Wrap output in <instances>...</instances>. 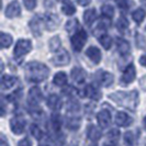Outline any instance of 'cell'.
I'll return each mask as SVG.
<instances>
[{"label":"cell","mask_w":146,"mask_h":146,"mask_svg":"<svg viewBox=\"0 0 146 146\" xmlns=\"http://www.w3.org/2000/svg\"><path fill=\"white\" fill-rule=\"evenodd\" d=\"M111 100H113L117 106L123 107L125 109H129L134 111L139 104V94L136 90L123 92V91H117L114 94H111L109 96Z\"/></svg>","instance_id":"obj_1"},{"label":"cell","mask_w":146,"mask_h":146,"mask_svg":"<svg viewBox=\"0 0 146 146\" xmlns=\"http://www.w3.org/2000/svg\"><path fill=\"white\" fill-rule=\"evenodd\" d=\"M50 75V69L40 62H30L25 66V78L32 82H41Z\"/></svg>","instance_id":"obj_2"},{"label":"cell","mask_w":146,"mask_h":146,"mask_svg":"<svg viewBox=\"0 0 146 146\" xmlns=\"http://www.w3.org/2000/svg\"><path fill=\"white\" fill-rule=\"evenodd\" d=\"M87 41V33L84 29H79L75 31L73 36L70 37V43H72V47L75 52H80L81 48L84 47V45L86 44Z\"/></svg>","instance_id":"obj_3"},{"label":"cell","mask_w":146,"mask_h":146,"mask_svg":"<svg viewBox=\"0 0 146 146\" xmlns=\"http://www.w3.org/2000/svg\"><path fill=\"white\" fill-rule=\"evenodd\" d=\"M32 50V43L30 40H24L21 38L18 41V43L15 44V51H13V55L17 59L24 56L25 54H28L30 51Z\"/></svg>","instance_id":"obj_4"},{"label":"cell","mask_w":146,"mask_h":146,"mask_svg":"<svg viewBox=\"0 0 146 146\" xmlns=\"http://www.w3.org/2000/svg\"><path fill=\"white\" fill-rule=\"evenodd\" d=\"M27 126V121L22 117H15L10 120V127L15 134H22Z\"/></svg>","instance_id":"obj_5"},{"label":"cell","mask_w":146,"mask_h":146,"mask_svg":"<svg viewBox=\"0 0 146 146\" xmlns=\"http://www.w3.org/2000/svg\"><path fill=\"white\" fill-rule=\"evenodd\" d=\"M70 60V56L68 54V52L66 50H60L57 52L53 57H52L51 62L53 63V65L55 66H64L67 65Z\"/></svg>","instance_id":"obj_6"},{"label":"cell","mask_w":146,"mask_h":146,"mask_svg":"<svg viewBox=\"0 0 146 146\" xmlns=\"http://www.w3.org/2000/svg\"><path fill=\"white\" fill-rule=\"evenodd\" d=\"M42 91L38 87H33L30 89L29 95H28V103L31 107H36L42 100Z\"/></svg>","instance_id":"obj_7"},{"label":"cell","mask_w":146,"mask_h":146,"mask_svg":"<svg viewBox=\"0 0 146 146\" xmlns=\"http://www.w3.org/2000/svg\"><path fill=\"white\" fill-rule=\"evenodd\" d=\"M44 27L48 31H53V30L57 29L59 25V18L56 15L53 13H46L43 17Z\"/></svg>","instance_id":"obj_8"},{"label":"cell","mask_w":146,"mask_h":146,"mask_svg":"<svg viewBox=\"0 0 146 146\" xmlns=\"http://www.w3.org/2000/svg\"><path fill=\"white\" fill-rule=\"evenodd\" d=\"M136 76V72H135V67L133 64H130L123 72V75L121 77V82L122 86H127L129 84H131L132 81L135 79Z\"/></svg>","instance_id":"obj_9"},{"label":"cell","mask_w":146,"mask_h":146,"mask_svg":"<svg viewBox=\"0 0 146 146\" xmlns=\"http://www.w3.org/2000/svg\"><path fill=\"white\" fill-rule=\"evenodd\" d=\"M29 25H30L31 31H32V33H33V35H35V36H41V34H42V27L44 25L43 18L41 19L38 15L34 17V18L30 21Z\"/></svg>","instance_id":"obj_10"},{"label":"cell","mask_w":146,"mask_h":146,"mask_svg":"<svg viewBox=\"0 0 146 146\" xmlns=\"http://www.w3.org/2000/svg\"><path fill=\"white\" fill-rule=\"evenodd\" d=\"M97 81L103 87H110L114 81V77L109 72H99L97 75Z\"/></svg>","instance_id":"obj_11"},{"label":"cell","mask_w":146,"mask_h":146,"mask_svg":"<svg viewBox=\"0 0 146 146\" xmlns=\"http://www.w3.org/2000/svg\"><path fill=\"white\" fill-rule=\"evenodd\" d=\"M97 120H98V123L99 125L102 127V129H106L108 127L111 123V113L108 110H101L98 112L97 114Z\"/></svg>","instance_id":"obj_12"},{"label":"cell","mask_w":146,"mask_h":146,"mask_svg":"<svg viewBox=\"0 0 146 146\" xmlns=\"http://www.w3.org/2000/svg\"><path fill=\"white\" fill-rule=\"evenodd\" d=\"M47 107L53 111H58L63 107V101L59 98V96L53 94L47 98Z\"/></svg>","instance_id":"obj_13"},{"label":"cell","mask_w":146,"mask_h":146,"mask_svg":"<svg viewBox=\"0 0 146 146\" xmlns=\"http://www.w3.org/2000/svg\"><path fill=\"white\" fill-rule=\"evenodd\" d=\"M5 13H6V17H8V18H17V17H19L20 13H21L20 5L17 1L9 3L8 7L6 8V12Z\"/></svg>","instance_id":"obj_14"},{"label":"cell","mask_w":146,"mask_h":146,"mask_svg":"<svg viewBox=\"0 0 146 146\" xmlns=\"http://www.w3.org/2000/svg\"><path fill=\"white\" fill-rule=\"evenodd\" d=\"M86 55L88 56V58L91 62H94L95 64H99L101 60V52L98 47L96 46H90L88 47L86 51Z\"/></svg>","instance_id":"obj_15"},{"label":"cell","mask_w":146,"mask_h":146,"mask_svg":"<svg viewBox=\"0 0 146 146\" xmlns=\"http://www.w3.org/2000/svg\"><path fill=\"white\" fill-rule=\"evenodd\" d=\"M132 122H133V120H132V117L129 115V114H126L125 112H117V115H115V123H117L119 126H129V125L132 124Z\"/></svg>","instance_id":"obj_16"},{"label":"cell","mask_w":146,"mask_h":146,"mask_svg":"<svg viewBox=\"0 0 146 146\" xmlns=\"http://www.w3.org/2000/svg\"><path fill=\"white\" fill-rule=\"evenodd\" d=\"M18 82V78L11 75H3L1 77V89L2 90H7L15 86Z\"/></svg>","instance_id":"obj_17"},{"label":"cell","mask_w":146,"mask_h":146,"mask_svg":"<svg viewBox=\"0 0 146 146\" xmlns=\"http://www.w3.org/2000/svg\"><path fill=\"white\" fill-rule=\"evenodd\" d=\"M117 47L119 53L122 55V56H126L130 54V43L124 40V38H121V37H117Z\"/></svg>","instance_id":"obj_18"},{"label":"cell","mask_w":146,"mask_h":146,"mask_svg":"<svg viewBox=\"0 0 146 146\" xmlns=\"http://www.w3.org/2000/svg\"><path fill=\"white\" fill-rule=\"evenodd\" d=\"M87 137L92 142H97L101 137V131L94 124H90L87 127Z\"/></svg>","instance_id":"obj_19"},{"label":"cell","mask_w":146,"mask_h":146,"mask_svg":"<svg viewBox=\"0 0 146 146\" xmlns=\"http://www.w3.org/2000/svg\"><path fill=\"white\" fill-rule=\"evenodd\" d=\"M72 78L78 84H82L86 79V72L80 67H75L72 70Z\"/></svg>","instance_id":"obj_20"},{"label":"cell","mask_w":146,"mask_h":146,"mask_svg":"<svg viewBox=\"0 0 146 146\" xmlns=\"http://www.w3.org/2000/svg\"><path fill=\"white\" fill-rule=\"evenodd\" d=\"M85 92L88 98L94 99V100H99L101 98V92L94 85H88L87 87L85 88Z\"/></svg>","instance_id":"obj_21"},{"label":"cell","mask_w":146,"mask_h":146,"mask_svg":"<svg viewBox=\"0 0 146 146\" xmlns=\"http://www.w3.org/2000/svg\"><path fill=\"white\" fill-rule=\"evenodd\" d=\"M97 19V12L95 9H88L84 13V21L87 25H91Z\"/></svg>","instance_id":"obj_22"},{"label":"cell","mask_w":146,"mask_h":146,"mask_svg":"<svg viewBox=\"0 0 146 146\" xmlns=\"http://www.w3.org/2000/svg\"><path fill=\"white\" fill-rule=\"evenodd\" d=\"M108 28H109V23H107V22L104 21H100L97 24V27H96L95 35L98 37H101L103 35H106V32H107Z\"/></svg>","instance_id":"obj_23"},{"label":"cell","mask_w":146,"mask_h":146,"mask_svg":"<svg viewBox=\"0 0 146 146\" xmlns=\"http://www.w3.org/2000/svg\"><path fill=\"white\" fill-rule=\"evenodd\" d=\"M53 82H54L56 86H59V87L65 86L66 84H67V75H66L64 72H59V73H57L54 76Z\"/></svg>","instance_id":"obj_24"},{"label":"cell","mask_w":146,"mask_h":146,"mask_svg":"<svg viewBox=\"0 0 146 146\" xmlns=\"http://www.w3.org/2000/svg\"><path fill=\"white\" fill-rule=\"evenodd\" d=\"M0 44H1V47L2 48L9 47L12 44V36L10 34H7V33H3L2 32L0 34Z\"/></svg>","instance_id":"obj_25"},{"label":"cell","mask_w":146,"mask_h":146,"mask_svg":"<svg viewBox=\"0 0 146 146\" xmlns=\"http://www.w3.org/2000/svg\"><path fill=\"white\" fill-rule=\"evenodd\" d=\"M145 17H146V12L142 8L136 9V10L132 13V18H133V20L136 22V23H141V22L145 19Z\"/></svg>","instance_id":"obj_26"},{"label":"cell","mask_w":146,"mask_h":146,"mask_svg":"<svg viewBox=\"0 0 146 146\" xmlns=\"http://www.w3.org/2000/svg\"><path fill=\"white\" fill-rule=\"evenodd\" d=\"M62 11L65 15H73L76 12V8L72 2H66L62 7Z\"/></svg>","instance_id":"obj_27"},{"label":"cell","mask_w":146,"mask_h":146,"mask_svg":"<svg viewBox=\"0 0 146 146\" xmlns=\"http://www.w3.org/2000/svg\"><path fill=\"white\" fill-rule=\"evenodd\" d=\"M80 126V119L78 117H70L67 121V127L72 131H76Z\"/></svg>","instance_id":"obj_28"},{"label":"cell","mask_w":146,"mask_h":146,"mask_svg":"<svg viewBox=\"0 0 146 146\" xmlns=\"http://www.w3.org/2000/svg\"><path fill=\"white\" fill-rule=\"evenodd\" d=\"M101 12L106 18L111 19L114 15V8L112 7L111 5H104L101 7Z\"/></svg>","instance_id":"obj_29"},{"label":"cell","mask_w":146,"mask_h":146,"mask_svg":"<svg viewBox=\"0 0 146 146\" xmlns=\"http://www.w3.org/2000/svg\"><path fill=\"white\" fill-rule=\"evenodd\" d=\"M117 28L120 32L123 33V32H125V31L127 30V28H129V21L125 19L124 17H121L117 21Z\"/></svg>","instance_id":"obj_30"},{"label":"cell","mask_w":146,"mask_h":146,"mask_svg":"<svg viewBox=\"0 0 146 146\" xmlns=\"http://www.w3.org/2000/svg\"><path fill=\"white\" fill-rule=\"evenodd\" d=\"M60 40L59 36H54L53 38L50 40V48L52 52H57L58 50H60Z\"/></svg>","instance_id":"obj_31"},{"label":"cell","mask_w":146,"mask_h":146,"mask_svg":"<svg viewBox=\"0 0 146 146\" xmlns=\"http://www.w3.org/2000/svg\"><path fill=\"white\" fill-rule=\"evenodd\" d=\"M31 134L36 139H41L43 137V131L40 129V126L36 124L31 125Z\"/></svg>","instance_id":"obj_32"},{"label":"cell","mask_w":146,"mask_h":146,"mask_svg":"<svg viewBox=\"0 0 146 146\" xmlns=\"http://www.w3.org/2000/svg\"><path fill=\"white\" fill-rule=\"evenodd\" d=\"M52 127L54 129V131H59L60 126H62V120H60V117L58 114H54L52 115Z\"/></svg>","instance_id":"obj_33"},{"label":"cell","mask_w":146,"mask_h":146,"mask_svg":"<svg viewBox=\"0 0 146 146\" xmlns=\"http://www.w3.org/2000/svg\"><path fill=\"white\" fill-rule=\"evenodd\" d=\"M99 41H100V44L103 46V48L106 50H109L112 45V38L109 36V35H103V36L99 37Z\"/></svg>","instance_id":"obj_34"},{"label":"cell","mask_w":146,"mask_h":146,"mask_svg":"<svg viewBox=\"0 0 146 146\" xmlns=\"http://www.w3.org/2000/svg\"><path fill=\"white\" fill-rule=\"evenodd\" d=\"M124 143L126 146H134L135 139L132 132H126L124 134Z\"/></svg>","instance_id":"obj_35"},{"label":"cell","mask_w":146,"mask_h":146,"mask_svg":"<svg viewBox=\"0 0 146 146\" xmlns=\"http://www.w3.org/2000/svg\"><path fill=\"white\" fill-rule=\"evenodd\" d=\"M66 29L67 31H69V32H74V31H77V30L79 29V24H78V21L77 20H70V21L67 22V24H66Z\"/></svg>","instance_id":"obj_36"},{"label":"cell","mask_w":146,"mask_h":146,"mask_svg":"<svg viewBox=\"0 0 146 146\" xmlns=\"http://www.w3.org/2000/svg\"><path fill=\"white\" fill-rule=\"evenodd\" d=\"M120 137V132L117 130H112L109 132L108 134V139L109 141H113V142H117V139Z\"/></svg>","instance_id":"obj_37"},{"label":"cell","mask_w":146,"mask_h":146,"mask_svg":"<svg viewBox=\"0 0 146 146\" xmlns=\"http://www.w3.org/2000/svg\"><path fill=\"white\" fill-rule=\"evenodd\" d=\"M23 2L28 10H33L36 7V0H23Z\"/></svg>","instance_id":"obj_38"},{"label":"cell","mask_w":146,"mask_h":146,"mask_svg":"<svg viewBox=\"0 0 146 146\" xmlns=\"http://www.w3.org/2000/svg\"><path fill=\"white\" fill-rule=\"evenodd\" d=\"M115 2L121 9H126L129 6V0H115Z\"/></svg>","instance_id":"obj_39"},{"label":"cell","mask_w":146,"mask_h":146,"mask_svg":"<svg viewBox=\"0 0 146 146\" xmlns=\"http://www.w3.org/2000/svg\"><path fill=\"white\" fill-rule=\"evenodd\" d=\"M18 146H32V144H31L30 139H21V141L19 142V144H18Z\"/></svg>","instance_id":"obj_40"},{"label":"cell","mask_w":146,"mask_h":146,"mask_svg":"<svg viewBox=\"0 0 146 146\" xmlns=\"http://www.w3.org/2000/svg\"><path fill=\"white\" fill-rule=\"evenodd\" d=\"M139 64L142 66H144V67H146V54H144V55H142L141 57H139Z\"/></svg>","instance_id":"obj_41"},{"label":"cell","mask_w":146,"mask_h":146,"mask_svg":"<svg viewBox=\"0 0 146 146\" xmlns=\"http://www.w3.org/2000/svg\"><path fill=\"white\" fill-rule=\"evenodd\" d=\"M90 1H91V0H77V2H78L80 6H82V7L88 6V5L90 3Z\"/></svg>","instance_id":"obj_42"},{"label":"cell","mask_w":146,"mask_h":146,"mask_svg":"<svg viewBox=\"0 0 146 146\" xmlns=\"http://www.w3.org/2000/svg\"><path fill=\"white\" fill-rule=\"evenodd\" d=\"M139 84H141V87L143 88L144 90H146V76H145V77H143V78L141 79Z\"/></svg>","instance_id":"obj_43"},{"label":"cell","mask_w":146,"mask_h":146,"mask_svg":"<svg viewBox=\"0 0 146 146\" xmlns=\"http://www.w3.org/2000/svg\"><path fill=\"white\" fill-rule=\"evenodd\" d=\"M0 146H9V144L7 143V141H6L3 135H1V143H0Z\"/></svg>","instance_id":"obj_44"},{"label":"cell","mask_w":146,"mask_h":146,"mask_svg":"<svg viewBox=\"0 0 146 146\" xmlns=\"http://www.w3.org/2000/svg\"><path fill=\"white\" fill-rule=\"evenodd\" d=\"M103 146H117V142H113V141H109L108 143H104Z\"/></svg>","instance_id":"obj_45"},{"label":"cell","mask_w":146,"mask_h":146,"mask_svg":"<svg viewBox=\"0 0 146 146\" xmlns=\"http://www.w3.org/2000/svg\"><path fill=\"white\" fill-rule=\"evenodd\" d=\"M142 2H143V5L146 7V0H142Z\"/></svg>","instance_id":"obj_46"},{"label":"cell","mask_w":146,"mask_h":146,"mask_svg":"<svg viewBox=\"0 0 146 146\" xmlns=\"http://www.w3.org/2000/svg\"><path fill=\"white\" fill-rule=\"evenodd\" d=\"M144 123H145V126H146V117H144Z\"/></svg>","instance_id":"obj_47"},{"label":"cell","mask_w":146,"mask_h":146,"mask_svg":"<svg viewBox=\"0 0 146 146\" xmlns=\"http://www.w3.org/2000/svg\"><path fill=\"white\" fill-rule=\"evenodd\" d=\"M40 146H48V145H46V144H42V145H40Z\"/></svg>","instance_id":"obj_48"},{"label":"cell","mask_w":146,"mask_h":146,"mask_svg":"<svg viewBox=\"0 0 146 146\" xmlns=\"http://www.w3.org/2000/svg\"><path fill=\"white\" fill-rule=\"evenodd\" d=\"M59 1H65V0H59Z\"/></svg>","instance_id":"obj_49"},{"label":"cell","mask_w":146,"mask_h":146,"mask_svg":"<svg viewBox=\"0 0 146 146\" xmlns=\"http://www.w3.org/2000/svg\"><path fill=\"white\" fill-rule=\"evenodd\" d=\"M91 146H96V145H91Z\"/></svg>","instance_id":"obj_50"},{"label":"cell","mask_w":146,"mask_h":146,"mask_svg":"<svg viewBox=\"0 0 146 146\" xmlns=\"http://www.w3.org/2000/svg\"><path fill=\"white\" fill-rule=\"evenodd\" d=\"M145 30H146V28H145Z\"/></svg>","instance_id":"obj_51"}]
</instances>
